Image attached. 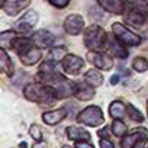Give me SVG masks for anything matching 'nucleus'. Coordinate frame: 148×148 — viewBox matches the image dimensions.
I'll list each match as a JSON object with an SVG mask.
<instances>
[{
  "label": "nucleus",
  "instance_id": "nucleus-7",
  "mask_svg": "<svg viewBox=\"0 0 148 148\" xmlns=\"http://www.w3.org/2000/svg\"><path fill=\"white\" fill-rule=\"evenodd\" d=\"M148 139V131L145 128H136L131 134L125 135L121 141V148H134L139 142H145Z\"/></svg>",
  "mask_w": 148,
  "mask_h": 148
},
{
  "label": "nucleus",
  "instance_id": "nucleus-21",
  "mask_svg": "<svg viewBox=\"0 0 148 148\" xmlns=\"http://www.w3.org/2000/svg\"><path fill=\"white\" fill-rule=\"evenodd\" d=\"M84 80H86L90 86H93V87H100V86L103 84V76H102V73L97 71V70H93V68L89 70V71H86Z\"/></svg>",
  "mask_w": 148,
  "mask_h": 148
},
{
  "label": "nucleus",
  "instance_id": "nucleus-25",
  "mask_svg": "<svg viewBox=\"0 0 148 148\" xmlns=\"http://www.w3.org/2000/svg\"><path fill=\"white\" fill-rule=\"evenodd\" d=\"M57 68H58V62H57V61H54V60H47L45 62L41 64L39 73H42V74H49V73H55Z\"/></svg>",
  "mask_w": 148,
  "mask_h": 148
},
{
  "label": "nucleus",
  "instance_id": "nucleus-29",
  "mask_svg": "<svg viewBox=\"0 0 148 148\" xmlns=\"http://www.w3.org/2000/svg\"><path fill=\"white\" fill-rule=\"evenodd\" d=\"M29 135L34 138V141L35 142H39V141H42V131H41V128L38 126V125H31V128H29Z\"/></svg>",
  "mask_w": 148,
  "mask_h": 148
},
{
  "label": "nucleus",
  "instance_id": "nucleus-31",
  "mask_svg": "<svg viewBox=\"0 0 148 148\" xmlns=\"http://www.w3.org/2000/svg\"><path fill=\"white\" fill-rule=\"evenodd\" d=\"M100 148H115V145H113V142L109 141L108 138H102V139H100Z\"/></svg>",
  "mask_w": 148,
  "mask_h": 148
},
{
  "label": "nucleus",
  "instance_id": "nucleus-22",
  "mask_svg": "<svg viewBox=\"0 0 148 148\" xmlns=\"http://www.w3.org/2000/svg\"><path fill=\"white\" fill-rule=\"evenodd\" d=\"M147 18H148V16H145L144 13H141V12H138V10H135V9L129 8V12L126 13L125 21H126L128 23L134 25V26H139V25H142V23L145 22V19H147Z\"/></svg>",
  "mask_w": 148,
  "mask_h": 148
},
{
  "label": "nucleus",
  "instance_id": "nucleus-19",
  "mask_svg": "<svg viewBox=\"0 0 148 148\" xmlns=\"http://www.w3.org/2000/svg\"><path fill=\"white\" fill-rule=\"evenodd\" d=\"M19 36L16 35V32L13 31H5L0 34V47H2V49H9V48H13L16 39Z\"/></svg>",
  "mask_w": 148,
  "mask_h": 148
},
{
  "label": "nucleus",
  "instance_id": "nucleus-40",
  "mask_svg": "<svg viewBox=\"0 0 148 148\" xmlns=\"http://www.w3.org/2000/svg\"><path fill=\"white\" fill-rule=\"evenodd\" d=\"M62 148H71V147H68V145H64V147H62Z\"/></svg>",
  "mask_w": 148,
  "mask_h": 148
},
{
  "label": "nucleus",
  "instance_id": "nucleus-17",
  "mask_svg": "<svg viewBox=\"0 0 148 148\" xmlns=\"http://www.w3.org/2000/svg\"><path fill=\"white\" fill-rule=\"evenodd\" d=\"M67 136L73 141H77V142H82V141H89L90 139V134L83 129V128H79V126H68L67 128Z\"/></svg>",
  "mask_w": 148,
  "mask_h": 148
},
{
  "label": "nucleus",
  "instance_id": "nucleus-39",
  "mask_svg": "<svg viewBox=\"0 0 148 148\" xmlns=\"http://www.w3.org/2000/svg\"><path fill=\"white\" fill-rule=\"evenodd\" d=\"M5 2H6V0H0V8H2V6L5 5Z\"/></svg>",
  "mask_w": 148,
  "mask_h": 148
},
{
  "label": "nucleus",
  "instance_id": "nucleus-11",
  "mask_svg": "<svg viewBox=\"0 0 148 148\" xmlns=\"http://www.w3.org/2000/svg\"><path fill=\"white\" fill-rule=\"evenodd\" d=\"M38 19H39L38 12H35V10L26 12V13L18 21V23H16V31L21 32V34H28L29 31L34 29V26L36 25Z\"/></svg>",
  "mask_w": 148,
  "mask_h": 148
},
{
  "label": "nucleus",
  "instance_id": "nucleus-3",
  "mask_svg": "<svg viewBox=\"0 0 148 148\" xmlns=\"http://www.w3.org/2000/svg\"><path fill=\"white\" fill-rule=\"evenodd\" d=\"M13 49L16 51V54L19 55L21 61L25 65H34L42 57L41 48H38L31 41V38H18L15 45H13Z\"/></svg>",
  "mask_w": 148,
  "mask_h": 148
},
{
  "label": "nucleus",
  "instance_id": "nucleus-34",
  "mask_svg": "<svg viewBox=\"0 0 148 148\" xmlns=\"http://www.w3.org/2000/svg\"><path fill=\"white\" fill-rule=\"evenodd\" d=\"M34 148H47V144L42 142V141H39V142H35L34 144Z\"/></svg>",
  "mask_w": 148,
  "mask_h": 148
},
{
  "label": "nucleus",
  "instance_id": "nucleus-14",
  "mask_svg": "<svg viewBox=\"0 0 148 148\" xmlns=\"http://www.w3.org/2000/svg\"><path fill=\"white\" fill-rule=\"evenodd\" d=\"M31 5V0H6L5 5L2 6L3 12L9 16H16L19 12L26 9Z\"/></svg>",
  "mask_w": 148,
  "mask_h": 148
},
{
  "label": "nucleus",
  "instance_id": "nucleus-2",
  "mask_svg": "<svg viewBox=\"0 0 148 148\" xmlns=\"http://www.w3.org/2000/svg\"><path fill=\"white\" fill-rule=\"evenodd\" d=\"M23 96L28 100L35 102L38 105H42V106H51L57 100L55 93L48 86H45L42 83H29V84H26L25 89H23Z\"/></svg>",
  "mask_w": 148,
  "mask_h": 148
},
{
  "label": "nucleus",
  "instance_id": "nucleus-28",
  "mask_svg": "<svg viewBox=\"0 0 148 148\" xmlns=\"http://www.w3.org/2000/svg\"><path fill=\"white\" fill-rule=\"evenodd\" d=\"M67 55V52H65V48L64 47H61V48H54L51 52H49V60H54V61H57V60H62L64 57Z\"/></svg>",
  "mask_w": 148,
  "mask_h": 148
},
{
  "label": "nucleus",
  "instance_id": "nucleus-1",
  "mask_svg": "<svg viewBox=\"0 0 148 148\" xmlns=\"http://www.w3.org/2000/svg\"><path fill=\"white\" fill-rule=\"evenodd\" d=\"M38 80L39 83L48 86L55 93L57 99H65V97L74 96V83L68 82L58 71L49 73V74L38 73Z\"/></svg>",
  "mask_w": 148,
  "mask_h": 148
},
{
  "label": "nucleus",
  "instance_id": "nucleus-36",
  "mask_svg": "<svg viewBox=\"0 0 148 148\" xmlns=\"http://www.w3.org/2000/svg\"><path fill=\"white\" fill-rule=\"evenodd\" d=\"M134 148H144V142H139V144H136Z\"/></svg>",
  "mask_w": 148,
  "mask_h": 148
},
{
  "label": "nucleus",
  "instance_id": "nucleus-16",
  "mask_svg": "<svg viewBox=\"0 0 148 148\" xmlns=\"http://www.w3.org/2000/svg\"><path fill=\"white\" fill-rule=\"evenodd\" d=\"M65 116H67V109H65V108H60V109H55V110L45 112V113L42 115V121H44L47 125H57V123H60Z\"/></svg>",
  "mask_w": 148,
  "mask_h": 148
},
{
  "label": "nucleus",
  "instance_id": "nucleus-10",
  "mask_svg": "<svg viewBox=\"0 0 148 148\" xmlns=\"http://www.w3.org/2000/svg\"><path fill=\"white\" fill-rule=\"evenodd\" d=\"M84 28V19L82 18V15L73 13L68 15L64 21V31L68 35H79Z\"/></svg>",
  "mask_w": 148,
  "mask_h": 148
},
{
  "label": "nucleus",
  "instance_id": "nucleus-13",
  "mask_svg": "<svg viewBox=\"0 0 148 148\" xmlns=\"http://www.w3.org/2000/svg\"><path fill=\"white\" fill-rule=\"evenodd\" d=\"M74 96L82 102L92 100L96 96L95 87L90 86L87 82H77V83H74Z\"/></svg>",
  "mask_w": 148,
  "mask_h": 148
},
{
  "label": "nucleus",
  "instance_id": "nucleus-37",
  "mask_svg": "<svg viewBox=\"0 0 148 148\" xmlns=\"http://www.w3.org/2000/svg\"><path fill=\"white\" fill-rule=\"evenodd\" d=\"M128 3H134V2H141V0H126Z\"/></svg>",
  "mask_w": 148,
  "mask_h": 148
},
{
  "label": "nucleus",
  "instance_id": "nucleus-8",
  "mask_svg": "<svg viewBox=\"0 0 148 148\" xmlns=\"http://www.w3.org/2000/svg\"><path fill=\"white\" fill-rule=\"evenodd\" d=\"M61 65H62V68L67 74H70V76H77V74L80 73V70L83 68V65H84V61L79 55L67 54L61 60Z\"/></svg>",
  "mask_w": 148,
  "mask_h": 148
},
{
  "label": "nucleus",
  "instance_id": "nucleus-24",
  "mask_svg": "<svg viewBox=\"0 0 148 148\" xmlns=\"http://www.w3.org/2000/svg\"><path fill=\"white\" fill-rule=\"evenodd\" d=\"M112 132L116 136H125V134L128 132V126L121 119H113V122H112Z\"/></svg>",
  "mask_w": 148,
  "mask_h": 148
},
{
  "label": "nucleus",
  "instance_id": "nucleus-41",
  "mask_svg": "<svg viewBox=\"0 0 148 148\" xmlns=\"http://www.w3.org/2000/svg\"><path fill=\"white\" fill-rule=\"evenodd\" d=\"M147 110H148V103H147Z\"/></svg>",
  "mask_w": 148,
  "mask_h": 148
},
{
  "label": "nucleus",
  "instance_id": "nucleus-27",
  "mask_svg": "<svg viewBox=\"0 0 148 148\" xmlns=\"http://www.w3.org/2000/svg\"><path fill=\"white\" fill-rule=\"evenodd\" d=\"M126 115H128L132 121H135V122H142V121H144L142 113H141L134 105H128V106H126Z\"/></svg>",
  "mask_w": 148,
  "mask_h": 148
},
{
  "label": "nucleus",
  "instance_id": "nucleus-23",
  "mask_svg": "<svg viewBox=\"0 0 148 148\" xmlns=\"http://www.w3.org/2000/svg\"><path fill=\"white\" fill-rule=\"evenodd\" d=\"M126 113V106L121 100H113L109 106V115L113 119H122Z\"/></svg>",
  "mask_w": 148,
  "mask_h": 148
},
{
  "label": "nucleus",
  "instance_id": "nucleus-38",
  "mask_svg": "<svg viewBox=\"0 0 148 148\" xmlns=\"http://www.w3.org/2000/svg\"><path fill=\"white\" fill-rule=\"evenodd\" d=\"M21 148H26V142H22L21 144Z\"/></svg>",
  "mask_w": 148,
  "mask_h": 148
},
{
  "label": "nucleus",
  "instance_id": "nucleus-30",
  "mask_svg": "<svg viewBox=\"0 0 148 148\" xmlns=\"http://www.w3.org/2000/svg\"><path fill=\"white\" fill-rule=\"evenodd\" d=\"M47 2H48L49 5H52L54 8L62 9V8H65V6L70 3V0H47Z\"/></svg>",
  "mask_w": 148,
  "mask_h": 148
},
{
  "label": "nucleus",
  "instance_id": "nucleus-9",
  "mask_svg": "<svg viewBox=\"0 0 148 148\" xmlns=\"http://www.w3.org/2000/svg\"><path fill=\"white\" fill-rule=\"evenodd\" d=\"M87 58H89V62H92L97 70L109 71L113 67V60L109 55H106L100 51H89Z\"/></svg>",
  "mask_w": 148,
  "mask_h": 148
},
{
  "label": "nucleus",
  "instance_id": "nucleus-20",
  "mask_svg": "<svg viewBox=\"0 0 148 148\" xmlns=\"http://www.w3.org/2000/svg\"><path fill=\"white\" fill-rule=\"evenodd\" d=\"M0 70H2L3 74H8V76L13 74V62L9 58L6 49H2V48H0Z\"/></svg>",
  "mask_w": 148,
  "mask_h": 148
},
{
  "label": "nucleus",
  "instance_id": "nucleus-32",
  "mask_svg": "<svg viewBox=\"0 0 148 148\" xmlns=\"http://www.w3.org/2000/svg\"><path fill=\"white\" fill-rule=\"evenodd\" d=\"M76 148H95L92 144H89L87 141H82V142H77Z\"/></svg>",
  "mask_w": 148,
  "mask_h": 148
},
{
  "label": "nucleus",
  "instance_id": "nucleus-35",
  "mask_svg": "<svg viewBox=\"0 0 148 148\" xmlns=\"http://www.w3.org/2000/svg\"><path fill=\"white\" fill-rule=\"evenodd\" d=\"M99 135H100V136H106V135H108V129H106V128H105V129H100V131H99Z\"/></svg>",
  "mask_w": 148,
  "mask_h": 148
},
{
  "label": "nucleus",
  "instance_id": "nucleus-26",
  "mask_svg": "<svg viewBox=\"0 0 148 148\" xmlns=\"http://www.w3.org/2000/svg\"><path fill=\"white\" fill-rule=\"evenodd\" d=\"M132 68L138 73H145L148 70V60L144 57H136L132 61Z\"/></svg>",
  "mask_w": 148,
  "mask_h": 148
},
{
  "label": "nucleus",
  "instance_id": "nucleus-5",
  "mask_svg": "<svg viewBox=\"0 0 148 148\" xmlns=\"http://www.w3.org/2000/svg\"><path fill=\"white\" fill-rule=\"evenodd\" d=\"M77 122L87 126H100L105 123V116L99 106H89L79 113Z\"/></svg>",
  "mask_w": 148,
  "mask_h": 148
},
{
  "label": "nucleus",
  "instance_id": "nucleus-4",
  "mask_svg": "<svg viewBox=\"0 0 148 148\" xmlns=\"http://www.w3.org/2000/svg\"><path fill=\"white\" fill-rule=\"evenodd\" d=\"M84 45L90 49V51H102L105 49V47L109 44L108 39V34L103 28H100L99 25H92L84 31V36H83Z\"/></svg>",
  "mask_w": 148,
  "mask_h": 148
},
{
  "label": "nucleus",
  "instance_id": "nucleus-18",
  "mask_svg": "<svg viewBox=\"0 0 148 148\" xmlns=\"http://www.w3.org/2000/svg\"><path fill=\"white\" fill-rule=\"evenodd\" d=\"M108 49H109V54L112 57H116V58H126L128 57V49L123 47L122 42H116V41H109L108 44Z\"/></svg>",
  "mask_w": 148,
  "mask_h": 148
},
{
  "label": "nucleus",
  "instance_id": "nucleus-33",
  "mask_svg": "<svg viewBox=\"0 0 148 148\" xmlns=\"http://www.w3.org/2000/svg\"><path fill=\"white\" fill-rule=\"evenodd\" d=\"M119 79H121L119 74H116V76H112V77H110V84H112V86L118 84V83H119Z\"/></svg>",
  "mask_w": 148,
  "mask_h": 148
},
{
  "label": "nucleus",
  "instance_id": "nucleus-12",
  "mask_svg": "<svg viewBox=\"0 0 148 148\" xmlns=\"http://www.w3.org/2000/svg\"><path fill=\"white\" fill-rule=\"evenodd\" d=\"M31 41L38 48H49V47H54L55 36L49 31H47V29H39V31H36V32L32 34Z\"/></svg>",
  "mask_w": 148,
  "mask_h": 148
},
{
  "label": "nucleus",
  "instance_id": "nucleus-6",
  "mask_svg": "<svg viewBox=\"0 0 148 148\" xmlns=\"http://www.w3.org/2000/svg\"><path fill=\"white\" fill-rule=\"evenodd\" d=\"M112 32H113L115 38L119 42H122L125 47H136V45L141 44L139 35H135L132 31H129L125 25H122L119 22L112 25Z\"/></svg>",
  "mask_w": 148,
  "mask_h": 148
},
{
  "label": "nucleus",
  "instance_id": "nucleus-15",
  "mask_svg": "<svg viewBox=\"0 0 148 148\" xmlns=\"http://www.w3.org/2000/svg\"><path fill=\"white\" fill-rule=\"evenodd\" d=\"M97 3L100 5L102 9L113 15H122L125 10L123 0H97Z\"/></svg>",
  "mask_w": 148,
  "mask_h": 148
}]
</instances>
